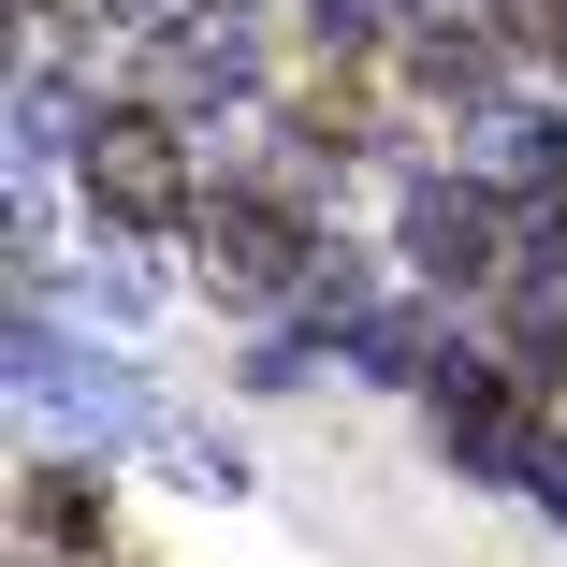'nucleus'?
<instances>
[{
  "label": "nucleus",
  "mask_w": 567,
  "mask_h": 567,
  "mask_svg": "<svg viewBox=\"0 0 567 567\" xmlns=\"http://www.w3.org/2000/svg\"><path fill=\"white\" fill-rule=\"evenodd\" d=\"M436 350H451V320H436V306H364V334H350V364H364V379H422Z\"/></svg>",
  "instance_id": "6e6552de"
},
{
  "label": "nucleus",
  "mask_w": 567,
  "mask_h": 567,
  "mask_svg": "<svg viewBox=\"0 0 567 567\" xmlns=\"http://www.w3.org/2000/svg\"><path fill=\"white\" fill-rule=\"evenodd\" d=\"M509 204H524V262H538V291H567V132H553V161H538Z\"/></svg>",
  "instance_id": "1a4fd4ad"
},
{
  "label": "nucleus",
  "mask_w": 567,
  "mask_h": 567,
  "mask_svg": "<svg viewBox=\"0 0 567 567\" xmlns=\"http://www.w3.org/2000/svg\"><path fill=\"white\" fill-rule=\"evenodd\" d=\"M524 495H538V509H553V524H567V436H553V451H538V481H524Z\"/></svg>",
  "instance_id": "ddd939ff"
},
{
  "label": "nucleus",
  "mask_w": 567,
  "mask_h": 567,
  "mask_svg": "<svg viewBox=\"0 0 567 567\" xmlns=\"http://www.w3.org/2000/svg\"><path fill=\"white\" fill-rule=\"evenodd\" d=\"M481 16H495V44H509V59L567 73V0H481Z\"/></svg>",
  "instance_id": "9b49d317"
},
{
  "label": "nucleus",
  "mask_w": 567,
  "mask_h": 567,
  "mask_svg": "<svg viewBox=\"0 0 567 567\" xmlns=\"http://www.w3.org/2000/svg\"><path fill=\"white\" fill-rule=\"evenodd\" d=\"M146 451H161V466H175L189 495H234V481H248V466H234V436H204V422H161Z\"/></svg>",
  "instance_id": "9d476101"
},
{
  "label": "nucleus",
  "mask_w": 567,
  "mask_h": 567,
  "mask_svg": "<svg viewBox=\"0 0 567 567\" xmlns=\"http://www.w3.org/2000/svg\"><path fill=\"white\" fill-rule=\"evenodd\" d=\"M30 553H102V481L87 466H30Z\"/></svg>",
  "instance_id": "0eeeda50"
},
{
  "label": "nucleus",
  "mask_w": 567,
  "mask_h": 567,
  "mask_svg": "<svg viewBox=\"0 0 567 567\" xmlns=\"http://www.w3.org/2000/svg\"><path fill=\"white\" fill-rule=\"evenodd\" d=\"M59 146H87V132H73V102H59V87L30 73V87H16V175H44Z\"/></svg>",
  "instance_id": "f8f14e48"
},
{
  "label": "nucleus",
  "mask_w": 567,
  "mask_h": 567,
  "mask_svg": "<svg viewBox=\"0 0 567 567\" xmlns=\"http://www.w3.org/2000/svg\"><path fill=\"white\" fill-rule=\"evenodd\" d=\"M436 451L451 466H481V481H538V379H509V364H451L436 379Z\"/></svg>",
  "instance_id": "20e7f679"
},
{
  "label": "nucleus",
  "mask_w": 567,
  "mask_h": 567,
  "mask_svg": "<svg viewBox=\"0 0 567 567\" xmlns=\"http://www.w3.org/2000/svg\"><path fill=\"white\" fill-rule=\"evenodd\" d=\"M73 161H87V204L117 218L132 248H146V234H204V189H189V146H175L161 102H102Z\"/></svg>",
  "instance_id": "f257e3e1"
},
{
  "label": "nucleus",
  "mask_w": 567,
  "mask_h": 567,
  "mask_svg": "<svg viewBox=\"0 0 567 567\" xmlns=\"http://www.w3.org/2000/svg\"><path fill=\"white\" fill-rule=\"evenodd\" d=\"M146 73H161V102H234V87H262V16L175 0V16L146 30Z\"/></svg>",
  "instance_id": "423d86ee"
},
{
  "label": "nucleus",
  "mask_w": 567,
  "mask_h": 567,
  "mask_svg": "<svg viewBox=\"0 0 567 567\" xmlns=\"http://www.w3.org/2000/svg\"><path fill=\"white\" fill-rule=\"evenodd\" d=\"M16 408H44V422H73V436H161V408H146V379H132V364L59 350L44 291L16 306Z\"/></svg>",
  "instance_id": "f03ea898"
},
{
  "label": "nucleus",
  "mask_w": 567,
  "mask_h": 567,
  "mask_svg": "<svg viewBox=\"0 0 567 567\" xmlns=\"http://www.w3.org/2000/svg\"><path fill=\"white\" fill-rule=\"evenodd\" d=\"M408 16H422V30H436V16H481V0H408Z\"/></svg>",
  "instance_id": "4468645a"
},
{
  "label": "nucleus",
  "mask_w": 567,
  "mask_h": 567,
  "mask_svg": "<svg viewBox=\"0 0 567 567\" xmlns=\"http://www.w3.org/2000/svg\"><path fill=\"white\" fill-rule=\"evenodd\" d=\"M509 248H524V218H509L481 175H422V189H408V262H422L436 291H481V277H509Z\"/></svg>",
  "instance_id": "39448f33"
},
{
  "label": "nucleus",
  "mask_w": 567,
  "mask_h": 567,
  "mask_svg": "<svg viewBox=\"0 0 567 567\" xmlns=\"http://www.w3.org/2000/svg\"><path fill=\"white\" fill-rule=\"evenodd\" d=\"M204 277L234 291V306H306V277H320L306 204L291 189H218L204 204Z\"/></svg>",
  "instance_id": "7ed1b4c3"
}]
</instances>
